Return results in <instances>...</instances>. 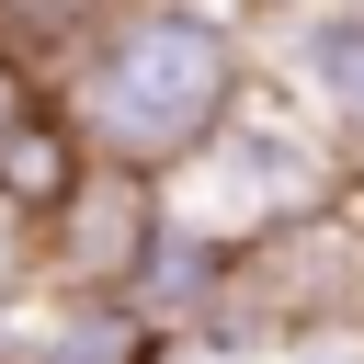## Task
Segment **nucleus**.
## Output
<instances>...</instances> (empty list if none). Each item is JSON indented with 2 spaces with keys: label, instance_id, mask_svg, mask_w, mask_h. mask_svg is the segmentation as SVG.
I'll return each mask as SVG.
<instances>
[{
  "label": "nucleus",
  "instance_id": "nucleus-5",
  "mask_svg": "<svg viewBox=\"0 0 364 364\" xmlns=\"http://www.w3.org/2000/svg\"><path fill=\"white\" fill-rule=\"evenodd\" d=\"M0 364H159V330L136 318V296H102V284H46V296L11 318Z\"/></svg>",
  "mask_w": 364,
  "mask_h": 364
},
{
  "label": "nucleus",
  "instance_id": "nucleus-6",
  "mask_svg": "<svg viewBox=\"0 0 364 364\" xmlns=\"http://www.w3.org/2000/svg\"><path fill=\"white\" fill-rule=\"evenodd\" d=\"M228 284H239V250L228 239H205V228H182V216H159V239L136 250V318L159 330V341H193V330H216L228 318Z\"/></svg>",
  "mask_w": 364,
  "mask_h": 364
},
{
  "label": "nucleus",
  "instance_id": "nucleus-7",
  "mask_svg": "<svg viewBox=\"0 0 364 364\" xmlns=\"http://www.w3.org/2000/svg\"><path fill=\"white\" fill-rule=\"evenodd\" d=\"M80 171H91V148H80V125H68V102H57V91H46L34 114H11V125H0V193H11V205H34V216H46Z\"/></svg>",
  "mask_w": 364,
  "mask_h": 364
},
{
  "label": "nucleus",
  "instance_id": "nucleus-9",
  "mask_svg": "<svg viewBox=\"0 0 364 364\" xmlns=\"http://www.w3.org/2000/svg\"><path fill=\"white\" fill-rule=\"evenodd\" d=\"M262 364H364V318H341V330H296V341H273Z\"/></svg>",
  "mask_w": 364,
  "mask_h": 364
},
{
  "label": "nucleus",
  "instance_id": "nucleus-1",
  "mask_svg": "<svg viewBox=\"0 0 364 364\" xmlns=\"http://www.w3.org/2000/svg\"><path fill=\"white\" fill-rule=\"evenodd\" d=\"M250 91H262L250 0H102L57 57V102L80 148L148 182H171Z\"/></svg>",
  "mask_w": 364,
  "mask_h": 364
},
{
  "label": "nucleus",
  "instance_id": "nucleus-3",
  "mask_svg": "<svg viewBox=\"0 0 364 364\" xmlns=\"http://www.w3.org/2000/svg\"><path fill=\"white\" fill-rule=\"evenodd\" d=\"M250 46H262V80L364 182V0H250Z\"/></svg>",
  "mask_w": 364,
  "mask_h": 364
},
{
  "label": "nucleus",
  "instance_id": "nucleus-2",
  "mask_svg": "<svg viewBox=\"0 0 364 364\" xmlns=\"http://www.w3.org/2000/svg\"><path fill=\"white\" fill-rule=\"evenodd\" d=\"M341 182H353V171L330 159V136H318L273 80H262V91H250V102H239V114H228V125H216L171 182H159V193H171V216H182V228H205V239L250 250V239H273L284 216L330 205Z\"/></svg>",
  "mask_w": 364,
  "mask_h": 364
},
{
  "label": "nucleus",
  "instance_id": "nucleus-8",
  "mask_svg": "<svg viewBox=\"0 0 364 364\" xmlns=\"http://www.w3.org/2000/svg\"><path fill=\"white\" fill-rule=\"evenodd\" d=\"M34 296H46V216L0 193V341H11V318H23Z\"/></svg>",
  "mask_w": 364,
  "mask_h": 364
},
{
  "label": "nucleus",
  "instance_id": "nucleus-4",
  "mask_svg": "<svg viewBox=\"0 0 364 364\" xmlns=\"http://www.w3.org/2000/svg\"><path fill=\"white\" fill-rule=\"evenodd\" d=\"M159 216H171V193H159L148 171L91 159V171L46 205V284H102V296H125V284H136V250L159 239Z\"/></svg>",
  "mask_w": 364,
  "mask_h": 364
}]
</instances>
